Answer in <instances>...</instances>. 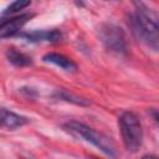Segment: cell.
Listing matches in <instances>:
<instances>
[{"instance_id": "9c48e42d", "label": "cell", "mask_w": 159, "mask_h": 159, "mask_svg": "<svg viewBox=\"0 0 159 159\" xmlns=\"http://www.w3.org/2000/svg\"><path fill=\"white\" fill-rule=\"evenodd\" d=\"M6 57L9 62H11L16 67H27L32 65V60L30 56L17 51L16 48H9L6 52Z\"/></svg>"}, {"instance_id": "6da1fadb", "label": "cell", "mask_w": 159, "mask_h": 159, "mask_svg": "<svg viewBox=\"0 0 159 159\" xmlns=\"http://www.w3.org/2000/svg\"><path fill=\"white\" fill-rule=\"evenodd\" d=\"M62 128L68 134H71V135H73L76 138H81V139L93 144L99 150H102L104 154H107L109 157H114L116 155L114 147L111 143V140L106 135H103L102 133H98L97 130H94L93 128H91V127H88V125H86L83 123L76 122V120H71V122L65 123L62 125Z\"/></svg>"}, {"instance_id": "52a82bcc", "label": "cell", "mask_w": 159, "mask_h": 159, "mask_svg": "<svg viewBox=\"0 0 159 159\" xmlns=\"http://www.w3.org/2000/svg\"><path fill=\"white\" fill-rule=\"evenodd\" d=\"M17 36L24 37L25 40L30 42H58L62 39V35L58 30H42V31H31V32H24V34H16Z\"/></svg>"}, {"instance_id": "8992f818", "label": "cell", "mask_w": 159, "mask_h": 159, "mask_svg": "<svg viewBox=\"0 0 159 159\" xmlns=\"http://www.w3.org/2000/svg\"><path fill=\"white\" fill-rule=\"evenodd\" d=\"M27 123H29V119L26 117L14 113L11 111H7L5 108H0V128L12 130Z\"/></svg>"}, {"instance_id": "277c9868", "label": "cell", "mask_w": 159, "mask_h": 159, "mask_svg": "<svg viewBox=\"0 0 159 159\" xmlns=\"http://www.w3.org/2000/svg\"><path fill=\"white\" fill-rule=\"evenodd\" d=\"M98 35L103 45L117 53H124L127 48L125 36L120 27L113 24H102L98 29Z\"/></svg>"}, {"instance_id": "30bf717a", "label": "cell", "mask_w": 159, "mask_h": 159, "mask_svg": "<svg viewBox=\"0 0 159 159\" xmlns=\"http://www.w3.org/2000/svg\"><path fill=\"white\" fill-rule=\"evenodd\" d=\"M55 96H56L57 98H60V99H63V101H66V102L75 103V104H77V106H89V102H88L86 98H81V97H78V96H75V94H72V93H70V92H67V91H65V89H58V91L55 93Z\"/></svg>"}, {"instance_id": "7a4b0ae2", "label": "cell", "mask_w": 159, "mask_h": 159, "mask_svg": "<svg viewBox=\"0 0 159 159\" xmlns=\"http://www.w3.org/2000/svg\"><path fill=\"white\" fill-rule=\"evenodd\" d=\"M118 123L125 149L130 153L138 152L143 142V129L139 118L133 112H124L119 117Z\"/></svg>"}, {"instance_id": "3957f363", "label": "cell", "mask_w": 159, "mask_h": 159, "mask_svg": "<svg viewBox=\"0 0 159 159\" xmlns=\"http://www.w3.org/2000/svg\"><path fill=\"white\" fill-rule=\"evenodd\" d=\"M129 26L133 35L149 46L152 50H158V24L157 19L135 12L129 16Z\"/></svg>"}, {"instance_id": "ba28073f", "label": "cell", "mask_w": 159, "mask_h": 159, "mask_svg": "<svg viewBox=\"0 0 159 159\" xmlns=\"http://www.w3.org/2000/svg\"><path fill=\"white\" fill-rule=\"evenodd\" d=\"M45 62H48V63H52V65H56L57 67L65 70V71H75L77 68L76 63L70 60L68 57L61 55V53H55V52H51V53H46L42 58Z\"/></svg>"}, {"instance_id": "5b68a950", "label": "cell", "mask_w": 159, "mask_h": 159, "mask_svg": "<svg viewBox=\"0 0 159 159\" xmlns=\"http://www.w3.org/2000/svg\"><path fill=\"white\" fill-rule=\"evenodd\" d=\"M34 16V14H24L12 19H6V21L0 27V37L16 36L17 31Z\"/></svg>"}, {"instance_id": "7c38bea8", "label": "cell", "mask_w": 159, "mask_h": 159, "mask_svg": "<svg viewBox=\"0 0 159 159\" xmlns=\"http://www.w3.org/2000/svg\"><path fill=\"white\" fill-rule=\"evenodd\" d=\"M5 21H6V19H1V17H0V27L2 26V24H4Z\"/></svg>"}, {"instance_id": "8fae6325", "label": "cell", "mask_w": 159, "mask_h": 159, "mask_svg": "<svg viewBox=\"0 0 159 159\" xmlns=\"http://www.w3.org/2000/svg\"><path fill=\"white\" fill-rule=\"evenodd\" d=\"M30 4H31V0H15L12 4H10V5L4 10V14L7 15V14H12V12L20 11V10L27 7Z\"/></svg>"}]
</instances>
